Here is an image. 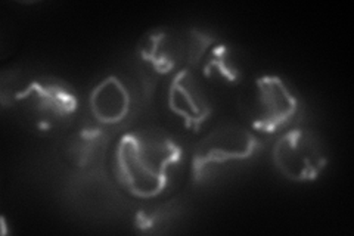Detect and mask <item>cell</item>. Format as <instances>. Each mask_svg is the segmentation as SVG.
I'll return each mask as SVG.
<instances>
[{
  "mask_svg": "<svg viewBox=\"0 0 354 236\" xmlns=\"http://www.w3.org/2000/svg\"><path fill=\"white\" fill-rule=\"evenodd\" d=\"M239 109L250 126L260 133L273 134L291 122L298 100L278 75H261L243 89Z\"/></svg>",
  "mask_w": 354,
  "mask_h": 236,
  "instance_id": "3",
  "label": "cell"
},
{
  "mask_svg": "<svg viewBox=\"0 0 354 236\" xmlns=\"http://www.w3.org/2000/svg\"><path fill=\"white\" fill-rule=\"evenodd\" d=\"M180 156L179 145L167 133L158 129H138L121 136L115 146V179L131 197L155 198L169 186Z\"/></svg>",
  "mask_w": 354,
  "mask_h": 236,
  "instance_id": "1",
  "label": "cell"
},
{
  "mask_svg": "<svg viewBox=\"0 0 354 236\" xmlns=\"http://www.w3.org/2000/svg\"><path fill=\"white\" fill-rule=\"evenodd\" d=\"M201 70L207 78L220 80L227 84H235L241 77L239 69L234 62L229 49L223 44H214L207 52L201 64Z\"/></svg>",
  "mask_w": 354,
  "mask_h": 236,
  "instance_id": "9",
  "label": "cell"
},
{
  "mask_svg": "<svg viewBox=\"0 0 354 236\" xmlns=\"http://www.w3.org/2000/svg\"><path fill=\"white\" fill-rule=\"evenodd\" d=\"M139 56L157 74L180 71L182 65H189L187 31L183 36L170 30L151 31L139 44Z\"/></svg>",
  "mask_w": 354,
  "mask_h": 236,
  "instance_id": "7",
  "label": "cell"
},
{
  "mask_svg": "<svg viewBox=\"0 0 354 236\" xmlns=\"http://www.w3.org/2000/svg\"><path fill=\"white\" fill-rule=\"evenodd\" d=\"M167 105L185 127L198 133L213 114L212 100L196 74L187 66L177 71L167 89Z\"/></svg>",
  "mask_w": 354,
  "mask_h": 236,
  "instance_id": "6",
  "label": "cell"
},
{
  "mask_svg": "<svg viewBox=\"0 0 354 236\" xmlns=\"http://www.w3.org/2000/svg\"><path fill=\"white\" fill-rule=\"evenodd\" d=\"M259 146V138L248 129L236 125L220 126L196 145L192 158L194 179L198 181L213 164L247 160L256 154Z\"/></svg>",
  "mask_w": 354,
  "mask_h": 236,
  "instance_id": "5",
  "label": "cell"
},
{
  "mask_svg": "<svg viewBox=\"0 0 354 236\" xmlns=\"http://www.w3.org/2000/svg\"><path fill=\"white\" fill-rule=\"evenodd\" d=\"M130 105V93L117 75L105 77L88 96V108L93 118L105 126H114L123 121L129 116Z\"/></svg>",
  "mask_w": 354,
  "mask_h": 236,
  "instance_id": "8",
  "label": "cell"
},
{
  "mask_svg": "<svg viewBox=\"0 0 354 236\" xmlns=\"http://www.w3.org/2000/svg\"><path fill=\"white\" fill-rule=\"evenodd\" d=\"M101 129H86L80 133H77L70 145L71 161L79 167L86 165V163L92 158L93 152H96L99 143H101Z\"/></svg>",
  "mask_w": 354,
  "mask_h": 236,
  "instance_id": "10",
  "label": "cell"
},
{
  "mask_svg": "<svg viewBox=\"0 0 354 236\" xmlns=\"http://www.w3.org/2000/svg\"><path fill=\"white\" fill-rule=\"evenodd\" d=\"M272 161L288 181L306 183L322 174L328 156L322 142L312 130L292 129L274 142Z\"/></svg>",
  "mask_w": 354,
  "mask_h": 236,
  "instance_id": "4",
  "label": "cell"
},
{
  "mask_svg": "<svg viewBox=\"0 0 354 236\" xmlns=\"http://www.w3.org/2000/svg\"><path fill=\"white\" fill-rule=\"evenodd\" d=\"M14 105L27 127L49 134L68 125L79 100L73 87L59 78L40 77L15 95Z\"/></svg>",
  "mask_w": 354,
  "mask_h": 236,
  "instance_id": "2",
  "label": "cell"
}]
</instances>
